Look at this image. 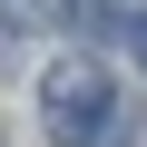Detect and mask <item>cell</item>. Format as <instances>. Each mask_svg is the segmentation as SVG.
<instances>
[{
	"mask_svg": "<svg viewBox=\"0 0 147 147\" xmlns=\"http://www.w3.org/2000/svg\"><path fill=\"white\" fill-rule=\"evenodd\" d=\"M108 98H118V88H108L98 59H59L49 79H39V108H49V137H59V147H88L98 118H108Z\"/></svg>",
	"mask_w": 147,
	"mask_h": 147,
	"instance_id": "6da1fadb",
	"label": "cell"
},
{
	"mask_svg": "<svg viewBox=\"0 0 147 147\" xmlns=\"http://www.w3.org/2000/svg\"><path fill=\"white\" fill-rule=\"evenodd\" d=\"M49 20H69V0H10V30H49Z\"/></svg>",
	"mask_w": 147,
	"mask_h": 147,
	"instance_id": "7a4b0ae2",
	"label": "cell"
},
{
	"mask_svg": "<svg viewBox=\"0 0 147 147\" xmlns=\"http://www.w3.org/2000/svg\"><path fill=\"white\" fill-rule=\"evenodd\" d=\"M127 39H137V69H147V10H127Z\"/></svg>",
	"mask_w": 147,
	"mask_h": 147,
	"instance_id": "3957f363",
	"label": "cell"
}]
</instances>
